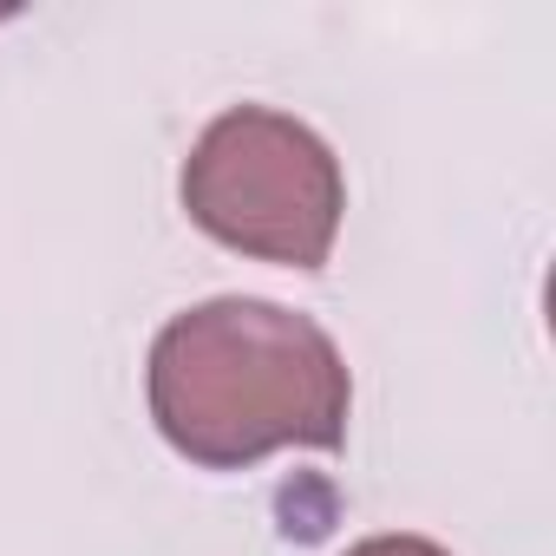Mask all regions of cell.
Returning <instances> with one entry per match:
<instances>
[{"label":"cell","instance_id":"cell-2","mask_svg":"<svg viewBox=\"0 0 556 556\" xmlns=\"http://www.w3.org/2000/svg\"><path fill=\"white\" fill-rule=\"evenodd\" d=\"M184 210L223 249L282 268H321L341 236L348 184L334 151L289 112L236 105L184 157Z\"/></svg>","mask_w":556,"mask_h":556},{"label":"cell","instance_id":"cell-3","mask_svg":"<svg viewBox=\"0 0 556 556\" xmlns=\"http://www.w3.org/2000/svg\"><path fill=\"white\" fill-rule=\"evenodd\" d=\"M348 556H452V549H439V543H426V536H367V543H354Z\"/></svg>","mask_w":556,"mask_h":556},{"label":"cell","instance_id":"cell-1","mask_svg":"<svg viewBox=\"0 0 556 556\" xmlns=\"http://www.w3.org/2000/svg\"><path fill=\"white\" fill-rule=\"evenodd\" d=\"M144 393L157 432L203 471H242L282 445L341 452L354 406L328 328L255 295L177 315L151 348Z\"/></svg>","mask_w":556,"mask_h":556}]
</instances>
